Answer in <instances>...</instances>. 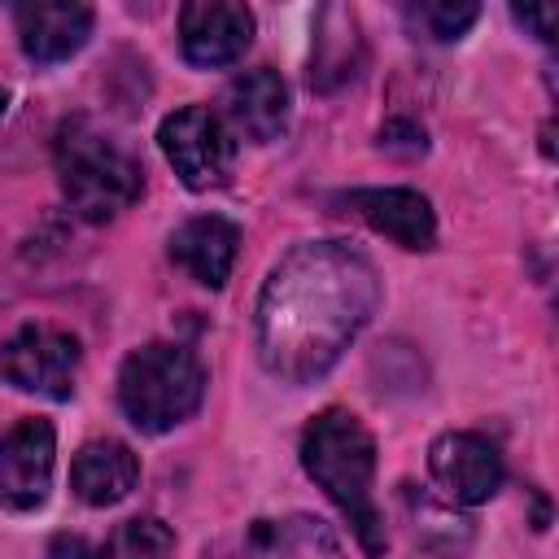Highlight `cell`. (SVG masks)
<instances>
[{
	"instance_id": "cell-4",
	"label": "cell",
	"mask_w": 559,
	"mask_h": 559,
	"mask_svg": "<svg viewBox=\"0 0 559 559\" xmlns=\"http://www.w3.org/2000/svg\"><path fill=\"white\" fill-rule=\"evenodd\" d=\"M205 397V367L188 345L148 341L118 371V406L140 432H170L192 419Z\"/></svg>"
},
{
	"instance_id": "cell-9",
	"label": "cell",
	"mask_w": 559,
	"mask_h": 559,
	"mask_svg": "<svg viewBox=\"0 0 559 559\" xmlns=\"http://www.w3.org/2000/svg\"><path fill=\"white\" fill-rule=\"evenodd\" d=\"M253 39V13L231 0H197L179 9V48L192 66L214 70L245 57Z\"/></svg>"
},
{
	"instance_id": "cell-21",
	"label": "cell",
	"mask_w": 559,
	"mask_h": 559,
	"mask_svg": "<svg viewBox=\"0 0 559 559\" xmlns=\"http://www.w3.org/2000/svg\"><path fill=\"white\" fill-rule=\"evenodd\" d=\"M44 559H105V555H100L92 542H83V537H74V533H61V537L48 542Z\"/></svg>"
},
{
	"instance_id": "cell-3",
	"label": "cell",
	"mask_w": 559,
	"mask_h": 559,
	"mask_svg": "<svg viewBox=\"0 0 559 559\" xmlns=\"http://www.w3.org/2000/svg\"><path fill=\"white\" fill-rule=\"evenodd\" d=\"M52 162H57V179H61L66 201L92 223H105V218L122 214L144 192L140 162L83 114L66 118L57 127Z\"/></svg>"
},
{
	"instance_id": "cell-1",
	"label": "cell",
	"mask_w": 559,
	"mask_h": 559,
	"mask_svg": "<svg viewBox=\"0 0 559 559\" xmlns=\"http://www.w3.org/2000/svg\"><path fill=\"white\" fill-rule=\"evenodd\" d=\"M380 306V275L345 240H301L266 275L253 341L284 384H310L336 367Z\"/></svg>"
},
{
	"instance_id": "cell-6",
	"label": "cell",
	"mask_w": 559,
	"mask_h": 559,
	"mask_svg": "<svg viewBox=\"0 0 559 559\" xmlns=\"http://www.w3.org/2000/svg\"><path fill=\"white\" fill-rule=\"evenodd\" d=\"M79 362H83L79 336H70L66 328H52V323H26L0 345V376L9 384L52 397V402H66L74 393Z\"/></svg>"
},
{
	"instance_id": "cell-11",
	"label": "cell",
	"mask_w": 559,
	"mask_h": 559,
	"mask_svg": "<svg viewBox=\"0 0 559 559\" xmlns=\"http://www.w3.org/2000/svg\"><path fill=\"white\" fill-rule=\"evenodd\" d=\"M223 118L236 135L266 144L288 127V83L275 70H245L223 92Z\"/></svg>"
},
{
	"instance_id": "cell-15",
	"label": "cell",
	"mask_w": 559,
	"mask_h": 559,
	"mask_svg": "<svg viewBox=\"0 0 559 559\" xmlns=\"http://www.w3.org/2000/svg\"><path fill=\"white\" fill-rule=\"evenodd\" d=\"M135 480H140V459L127 441H114V437L87 441L70 463V489L87 507L122 502L135 489Z\"/></svg>"
},
{
	"instance_id": "cell-12",
	"label": "cell",
	"mask_w": 559,
	"mask_h": 559,
	"mask_svg": "<svg viewBox=\"0 0 559 559\" xmlns=\"http://www.w3.org/2000/svg\"><path fill=\"white\" fill-rule=\"evenodd\" d=\"M240 253V227L223 214H197L170 236V258L205 288H223Z\"/></svg>"
},
{
	"instance_id": "cell-8",
	"label": "cell",
	"mask_w": 559,
	"mask_h": 559,
	"mask_svg": "<svg viewBox=\"0 0 559 559\" xmlns=\"http://www.w3.org/2000/svg\"><path fill=\"white\" fill-rule=\"evenodd\" d=\"M428 472L459 507H480L502 489V454L480 432H441L428 445Z\"/></svg>"
},
{
	"instance_id": "cell-10",
	"label": "cell",
	"mask_w": 559,
	"mask_h": 559,
	"mask_svg": "<svg viewBox=\"0 0 559 559\" xmlns=\"http://www.w3.org/2000/svg\"><path fill=\"white\" fill-rule=\"evenodd\" d=\"M336 205H345L354 218H362L371 231L397 240L402 249H432V240H437L432 205L415 188H354V192L336 197Z\"/></svg>"
},
{
	"instance_id": "cell-5",
	"label": "cell",
	"mask_w": 559,
	"mask_h": 559,
	"mask_svg": "<svg viewBox=\"0 0 559 559\" xmlns=\"http://www.w3.org/2000/svg\"><path fill=\"white\" fill-rule=\"evenodd\" d=\"M157 144H162L166 162L175 166L179 183L192 192L223 188L236 170V140H231L227 122L218 114H210L205 105H183V109L166 114L157 127Z\"/></svg>"
},
{
	"instance_id": "cell-19",
	"label": "cell",
	"mask_w": 559,
	"mask_h": 559,
	"mask_svg": "<svg viewBox=\"0 0 559 559\" xmlns=\"http://www.w3.org/2000/svg\"><path fill=\"white\" fill-rule=\"evenodd\" d=\"M511 17H515L520 26H528L542 44H550V39H555V22H559L555 4H515V9H511Z\"/></svg>"
},
{
	"instance_id": "cell-2",
	"label": "cell",
	"mask_w": 559,
	"mask_h": 559,
	"mask_svg": "<svg viewBox=\"0 0 559 559\" xmlns=\"http://www.w3.org/2000/svg\"><path fill=\"white\" fill-rule=\"evenodd\" d=\"M301 467L306 476L341 507V515L354 524L367 555L384 550V520L376 507V441L367 424L354 411L328 406L310 419L301 432Z\"/></svg>"
},
{
	"instance_id": "cell-7",
	"label": "cell",
	"mask_w": 559,
	"mask_h": 559,
	"mask_svg": "<svg viewBox=\"0 0 559 559\" xmlns=\"http://www.w3.org/2000/svg\"><path fill=\"white\" fill-rule=\"evenodd\" d=\"M57 432L48 419H17L0 437V511H35L48 502Z\"/></svg>"
},
{
	"instance_id": "cell-20",
	"label": "cell",
	"mask_w": 559,
	"mask_h": 559,
	"mask_svg": "<svg viewBox=\"0 0 559 559\" xmlns=\"http://www.w3.org/2000/svg\"><path fill=\"white\" fill-rule=\"evenodd\" d=\"M380 144L384 148H406V153H424L428 148V140H424V127H415V122H389L384 131H380Z\"/></svg>"
},
{
	"instance_id": "cell-17",
	"label": "cell",
	"mask_w": 559,
	"mask_h": 559,
	"mask_svg": "<svg viewBox=\"0 0 559 559\" xmlns=\"http://www.w3.org/2000/svg\"><path fill=\"white\" fill-rule=\"evenodd\" d=\"M175 533L157 515H135L122 520L105 546V559H170Z\"/></svg>"
},
{
	"instance_id": "cell-18",
	"label": "cell",
	"mask_w": 559,
	"mask_h": 559,
	"mask_svg": "<svg viewBox=\"0 0 559 559\" xmlns=\"http://www.w3.org/2000/svg\"><path fill=\"white\" fill-rule=\"evenodd\" d=\"M476 17H480V4H467V0H419V4H406V22L419 35L437 39V44L459 39Z\"/></svg>"
},
{
	"instance_id": "cell-22",
	"label": "cell",
	"mask_w": 559,
	"mask_h": 559,
	"mask_svg": "<svg viewBox=\"0 0 559 559\" xmlns=\"http://www.w3.org/2000/svg\"><path fill=\"white\" fill-rule=\"evenodd\" d=\"M4 105H9V92L0 87V118H4Z\"/></svg>"
},
{
	"instance_id": "cell-16",
	"label": "cell",
	"mask_w": 559,
	"mask_h": 559,
	"mask_svg": "<svg viewBox=\"0 0 559 559\" xmlns=\"http://www.w3.org/2000/svg\"><path fill=\"white\" fill-rule=\"evenodd\" d=\"M362 70V39L358 17L345 4H323L314 22V52H310V87L336 92Z\"/></svg>"
},
{
	"instance_id": "cell-14",
	"label": "cell",
	"mask_w": 559,
	"mask_h": 559,
	"mask_svg": "<svg viewBox=\"0 0 559 559\" xmlns=\"http://www.w3.org/2000/svg\"><path fill=\"white\" fill-rule=\"evenodd\" d=\"M231 559H341V542L319 515L253 520Z\"/></svg>"
},
{
	"instance_id": "cell-13",
	"label": "cell",
	"mask_w": 559,
	"mask_h": 559,
	"mask_svg": "<svg viewBox=\"0 0 559 559\" xmlns=\"http://www.w3.org/2000/svg\"><path fill=\"white\" fill-rule=\"evenodd\" d=\"M13 17H17L22 52L31 61H39V66H52V61L74 57L87 44V35H92V9L87 4H48V0H35V4H17Z\"/></svg>"
}]
</instances>
